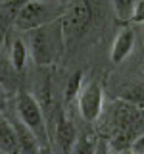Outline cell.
Here are the masks:
<instances>
[{"instance_id": "cell-19", "label": "cell", "mask_w": 144, "mask_h": 154, "mask_svg": "<svg viewBox=\"0 0 144 154\" xmlns=\"http://www.w3.org/2000/svg\"><path fill=\"white\" fill-rule=\"evenodd\" d=\"M38 154H52L50 144H42V146H40V150H38Z\"/></svg>"}, {"instance_id": "cell-4", "label": "cell", "mask_w": 144, "mask_h": 154, "mask_svg": "<svg viewBox=\"0 0 144 154\" xmlns=\"http://www.w3.org/2000/svg\"><path fill=\"white\" fill-rule=\"evenodd\" d=\"M79 114L86 123H92L100 118L104 106V94L98 83H88L83 91L79 93Z\"/></svg>"}, {"instance_id": "cell-14", "label": "cell", "mask_w": 144, "mask_h": 154, "mask_svg": "<svg viewBox=\"0 0 144 154\" xmlns=\"http://www.w3.org/2000/svg\"><path fill=\"white\" fill-rule=\"evenodd\" d=\"M113 10H115V16H117L121 21L125 19H131L133 16V10H134V0H112Z\"/></svg>"}, {"instance_id": "cell-5", "label": "cell", "mask_w": 144, "mask_h": 154, "mask_svg": "<svg viewBox=\"0 0 144 154\" xmlns=\"http://www.w3.org/2000/svg\"><path fill=\"white\" fill-rule=\"evenodd\" d=\"M48 8L38 0H27L25 6L19 10L17 17L14 19V25L19 31H33L37 27H42L48 23Z\"/></svg>"}, {"instance_id": "cell-20", "label": "cell", "mask_w": 144, "mask_h": 154, "mask_svg": "<svg viewBox=\"0 0 144 154\" xmlns=\"http://www.w3.org/2000/svg\"><path fill=\"white\" fill-rule=\"evenodd\" d=\"M117 154H134L133 148H123V150H117Z\"/></svg>"}, {"instance_id": "cell-2", "label": "cell", "mask_w": 144, "mask_h": 154, "mask_svg": "<svg viewBox=\"0 0 144 154\" xmlns=\"http://www.w3.org/2000/svg\"><path fill=\"white\" fill-rule=\"evenodd\" d=\"M92 21V8L88 0H75L60 17V33L64 38L79 35Z\"/></svg>"}, {"instance_id": "cell-10", "label": "cell", "mask_w": 144, "mask_h": 154, "mask_svg": "<svg viewBox=\"0 0 144 154\" xmlns=\"http://www.w3.org/2000/svg\"><path fill=\"white\" fill-rule=\"evenodd\" d=\"M98 148V137L94 133H83L81 137H77L69 154H96Z\"/></svg>"}, {"instance_id": "cell-6", "label": "cell", "mask_w": 144, "mask_h": 154, "mask_svg": "<svg viewBox=\"0 0 144 154\" xmlns=\"http://www.w3.org/2000/svg\"><path fill=\"white\" fill-rule=\"evenodd\" d=\"M75 141H77L75 125L62 114L60 118H58V122H56V143H58V146L62 148L64 154H69L71 148H73V144H75Z\"/></svg>"}, {"instance_id": "cell-9", "label": "cell", "mask_w": 144, "mask_h": 154, "mask_svg": "<svg viewBox=\"0 0 144 154\" xmlns=\"http://www.w3.org/2000/svg\"><path fill=\"white\" fill-rule=\"evenodd\" d=\"M17 131V137H19V144H21V152L23 154H38V150H40L42 143L38 141V137L35 133L31 131V129L27 127L25 123L19 119V122L14 125Z\"/></svg>"}, {"instance_id": "cell-8", "label": "cell", "mask_w": 144, "mask_h": 154, "mask_svg": "<svg viewBox=\"0 0 144 154\" xmlns=\"http://www.w3.org/2000/svg\"><path fill=\"white\" fill-rule=\"evenodd\" d=\"M0 150L4 154H23L16 127L2 116H0Z\"/></svg>"}, {"instance_id": "cell-21", "label": "cell", "mask_w": 144, "mask_h": 154, "mask_svg": "<svg viewBox=\"0 0 144 154\" xmlns=\"http://www.w3.org/2000/svg\"><path fill=\"white\" fill-rule=\"evenodd\" d=\"M142 71H144V66H142Z\"/></svg>"}, {"instance_id": "cell-11", "label": "cell", "mask_w": 144, "mask_h": 154, "mask_svg": "<svg viewBox=\"0 0 144 154\" xmlns=\"http://www.w3.org/2000/svg\"><path fill=\"white\" fill-rule=\"evenodd\" d=\"M10 62H12V67L16 71H21L27 64V46L21 38H16L12 42V48H10Z\"/></svg>"}, {"instance_id": "cell-3", "label": "cell", "mask_w": 144, "mask_h": 154, "mask_svg": "<svg viewBox=\"0 0 144 154\" xmlns=\"http://www.w3.org/2000/svg\"><path fill=\"white\" fill-rule=\"evenodd\" d=\"M31 56L38 66H48L56 58V45L50 29L46 25L31 31Z\"/></svg>"}, {"instance_id": "cell-13", "label": "cell", "mask_w": 144, "mask_h": 154, "mask_svg": "<svg viewBox=\"0 0 144 154\" xmlns=\"http://www.w3.org/2000/svg\"><path fill=\"white\" fill-rule=\"evenodd\" d=\"M81 83H83V71L77 69V71L71 73L69 81H67V85H65V102H69V100H73L75 96H79Z\"/></svg>"}, {"instance_id": "cell-18", "label": "cell", "mask_w": 144, "mask_h": 154, "mask_svg": "<svg viewBox=\"0 0 144 154\" xmlns=\"http://www.w3.org/2000/svg\"><path fill=\"white\" fill-rule=\"evenodd\" d=\"M8 62H6V58L4 56H0V81H4L8 77Z\"/></svg>"}, {"instance_id": "cell-1", "label": "cell", "mask_w": 144, "mask_h": 154, "mask_svg": "<svg viewBox=\"0 0 144 154\" xmlns=\"http://www.w3.org/2000/svg\"><path fill=\"white\" fill-rule=\"evenodd\" d=\"M16 110H17L19 119L37 135L38 141L42 144H48V131H46L44 112H42L40 102L33 94L25 93V91H19V94L16 98Z\"/></svg>"}, {"instance_id": "cell-7", "label": "cell", "mask_w": 144, "mask_h": 154, "mask_svg": "<svg viewBox=\"0 0 144 154\" xmlns=\"http://www.w3.org/2000/svg\"><path fill=\"white\" fill-rule=\"evenodd\" d=\"M134 46V31L131 27H125L117 33L113 41V46H112V62L113 64H121V62L131 54Z\"/></svg>"}, {"instance_id": "cell-16", "label": "cell", "mask_w": 144, "mask_h": 154, "mask_svg": "<svg viewBox=\"0 0 144 154\" xmlns=\"http://www.w3.org/2000/svg\"><path fill=\"white\" fill-rule=\"evenodd\" d=\"M131 148L134 150V154H144V133H140V135H136V137H134Z\"/></svg>"}, {"instance_id": "cell-12", "label": "cell", "mask_w": 144, "mask_h": 154, "mask_svg": "<svg viewBox=\"0 0 144 154\" xmlns=\"http://www.w3.org/2000/svg\"><path fill=\"white\" fill-rule=\"evenodd\" d=\"M27 0H6V2L0 4V16H2L4 21L8 23H14V19L17 17L19 10L25 6Z\"/></svg>"}, {"instance_id": "cell-17", "label": "cell", "mask_w": 144, "mask_h": 154, "mask_svg": "<svg viewBox=\"0 0 144 154\" xmlns=\"http://www.w3.org/2000/svg\"><path fill=\"white\" fill-rule=\"evenodd\" d=\"M6 102H8V93H6V87H4L2 81H0V114L4 112V108H6Z\"/></svg>"}, {"instance_id": "cell-15", "label": "cell", "mask_w": 144, "mask_h": 154, "mask_svg": "<svg viewBox=\"0 0 144 154\" xmlns=\"http://www.w3.org/2000/svg\"><path fill=\"white\" fill-rule=\"evenodd\" d=\"M133 23H144V0H136L133 10V16H131Z\"/></svg>"}]
</instances>
